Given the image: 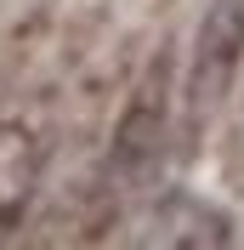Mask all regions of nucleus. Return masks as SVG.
Returning <instances> with one entry per match:
<instances>
[{
  "mask_svg": "<svg viewBox=\"0 0 244 250\" xmlns=\"http://www.w3.org/2000/svg\"><path fill=\"white\" fill-rule=\"evenodd\" d=\"M34 137L17 131V125H0V228H12L29 205V188H34Z\"/></svg>",
  "mask_w": 244,
  "mask_h": 250,
  "instance_id": "7ed1b4c3",
  "label": "nucleus"
},
{
  "mask_svg": "<svg viewBox=\"0 0 244 250\" xmlns=\"http://www.w3.org/2000/svg\"><path fill=\"white\" fill-rule=\"evenodd\" d=\"M165 148V57L148 68V80L137 85V97L125 103L120 125H114V171L142 176Z\"/></svg>",
  "mask_w": 244,
  "mask_h": 250,
  "instance_id": "f03ea898",
  "label": "nucleus"
},
{
  "mask_svg": "<svg viewBox=\"0 0 244 250\" xmlns=\"http://www.w3.org/2000/svg\"><path fill=\"white\" fill-rule=\"evenodd\" d=\"M239 57H244V0H216L193 34V68H187V120L193 125H204L210 108H222Z\"/></svg>",
  "mask_w": 244,
  "mask_h": 250,
  "instance_id": "f257e3e1",
  "label": "nucleus"
}]
</instances>
